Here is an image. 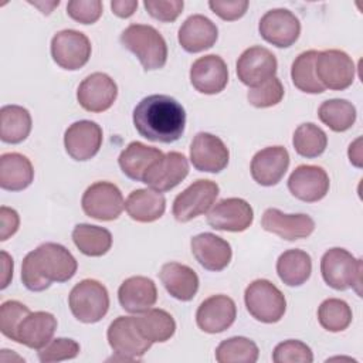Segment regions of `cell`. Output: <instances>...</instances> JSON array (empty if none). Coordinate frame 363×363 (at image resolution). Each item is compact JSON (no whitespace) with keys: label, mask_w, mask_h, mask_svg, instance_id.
I'll return each instance as SVG.
<instances>
[{"label":"cell","mask_w":363,"mask_h":363,"mask_svg":"<svg viewBox=\"0 0 363 363\" xmlns=\"http://www.w3.org/2000/svg\"><path fill=\"white\" fill-rule=\"evenodd\" d=\"M312 272L311 255L298 248L284 251L277 261V274L288 286H299L305 284Z\"/></svg>","instance_id":"obj_32"},{"label":"cell","mask_w":363,"mask_h":363,"mask_svg":"<svg viewBox=\"0 0 363 363\" xmlns=\"http://www.w3.org/2000/svg\"><path fill=\"white\" fill-rule=\"evenodd\" d=\"M259 350L254 340L244 336H234L223 340L216 349L218 363H255Z\"/></svg>","instance_id":"obj_39"},{"label":"cell","mask_w":363,"mask_h":363,"mask_svg":"<svg viewBox=\"0 0 363 363\" xmlns=\"http://www.w3.org/2000/svg\"><path fill=\"white\" fill-rule=\"evenodd\" d=\"M1 255V285L0 288L1 289H6L13 278V268H14V264H13V258L6 252V251H1L0 252Z\"/></svg>","instance_id":"obj_50"},{"label":"cell","mask_w":363,"mask_h":363,"mask_svg":"<svg viewBox=\"0 0 363 363\" xmlns=\"http://www.w3.org/2000/svg\"><path fill=\"white\" fill-rule=\"evenodd\" d=\"M68 305L74 318L82 323L99 322L109 309V294L96 279H82L68 295Z\"/></svg>","instance_id":"obj_5"},{"label":"cell","mask_w":363,"mask_h":363,"mask_svg":"<svg viewBox=\"0 0 363 363\" xmlns=\"http://www.w3.org/2000/svg\"><path fill=\"white\" fill-rule=\"evenodd\" d=\"M189 174V160L180 152H169L163 155L146 172L143 182L156 191H169L182 183Z\"/></svg>","instance_id":"obj_19"},{"label":"cell","mask_w":363,"mask_h":363,"mask_svg":"<svg viewBox=\"0 0 363 363\" xmlns=\"http://www.w3.org/2000/svg\"><path fill=\"white\" fill-rule=\"evenodd\" d=\"M163 152L157 147L147 146L142 142H130L119 155L118 163L122 173L135 180L143 182L146 172L155 164L160 157H163Z\"/></svg>","instance_id":"obj_29"},{"label":"cell","mask_w":363,"mask_h":363,"mask_svg":"<svg viewBox=\"0 0 363 363\" xmlns=\"http://www.w3.org/2000/svg\"><path fill=\"white\" fill-rule=\"evenodd\" d=\"M230 160V152L225 143L216 135L199 132L190 145V162L199 172L220 173Z\"/></svg>","instance_id":"obj_15"},{"label":"cell","mask_w":363,"mask_h":363,"mask_svg":"<svg viewBox=\"0 0 363 363\" xmlns=\"http://www.w3.org/2000/svg\"><path fill=\"white\" fill-rule=\"evenodd\" d=\"M64 146L74 160H89L102 146V128L94 121H77L67 128Z\"/></svg>","instance_id":"obj_17"},{"label":"cell","mask_w":363,"mask_h":363,"mask_svg":"<svg viewBox=\"0 0 363 363\" xmlns=\"http://www.w3.org/2000/svg\"><path fill=\"white\" fill-rule=\"evenodd\" d=\"M278 68L277 57L265 47L254 45L247 48L237 60L235 71L238 79L252 88L275 77Z\"/></svg>","instance_id":"obj_14"},{"label":"cell","mask_w":363,"mask_h":363,"mask_svg":"<svg viewBox=\"0 0 363 363\" xmlns=\"http://www.w3.org/2000/svg\"><path fill=\"white\" fill-rule=\"evenodd\" d=\"M146 11L162 23L174 21L183 11V0H145Z\"/></svg>","instance_id":"obj_46"},{"label":"cell","mask_w":363,"mask_h":363,"mask_svg":"<svg viewBox=\"0 0 363 363\" xmlns=\"http://www.w3.org/2000/svg\"><path fill=\"white\" fill-rule=\"evenodd\" d=\"M362 138H357L353 143H350L349 146V160L352 164H354L356 167H362Z\"/></svg>","instance_id":"obj_51"},{"label":"cell","mask_w":363,"mask_h":363,"mask_svg":"<svg viewBox=\"0 0 363 363\" xmlns=\"http://www.w3.org/2000/svg\"><path fill=\"white\" fill-rule=\"evenodd\" d=\"M112 13L121 18L130 17L138 9V0H113L111 1Z\"/></svg>","instance_id":"obj_49"},{"label":"cell","mask_w":363,"mask_h":363,"mask_svg":"<svg viewBox=\"0 0 363 363\" xmlns=\"http://www.w3.org/2000/svg\"><path fill=\"white\" fill-rule=\"evenodd\" d=\"M125 210L138 223H153L164 214L166 199L153 189H138L128 196Z\"/></svg>","instance_id":"obj_31"},{"label":"cell","mask_w":363,"mask_h":363,"mask_svg":"<svg viewBox=\"0 0 363 363\" xmlns=\"http://www.w3.org/2000/svg\"><path fill=\"white\" fill-rule=\"evenodd\" d=\"M259 35L278 48H288L299 38V18L288 9H272L267 11L258 24Z\"/></svg>","instance_id":"obj_13"},{"label":"cell","mask_w":363,"mask_h":363,"mask_svg":"<svg viewBox=\"0 0 363 363\" xmlns=\"http://www.w3.org/2000/svg\"><path fill=\"white\" fill-rule=\"evenodd\" d=\"M57 329V319L52 313L37 311L30 312L17 329L16 342L30 349H43L54 336Z\"/></svg>","instance_id":"obj_27"},{"label":"cell","mask_w":363,"mask_h":363,"mask_svg":"<svg viewBox=\"0 0 363 363\" xmlns=\"http://www.w3.org/2000/svg\"><path fill=\"white\" fill-rule=\"evenodd\" d=\"M20 225L18 213L14 208L1 206L0 207V241L9 240L14 235Z\"/></svg>","instance_id":"obj_48"},{"label":"cell","mask_w":363,"mask_h":363,"mask_svg":"<svg viewBox=\"0 0 363 363\" xmlns=\"http://www.w3.org/2000/svg\"><path fill=\"white\" fill-rule=\"evenodd\" d=\"M140 335L152 343L167 342L176 332L173 316L159 308H150L135 316Z\"/></svg>","instance_id":"obj_33"},{"label":"cell","mask_w":363,"mask_h":363,"mask_svg":"<svg viewBox=\"0 0 363 363\" xmlns=\"http://www.w3.org/2000/svg\"><path fill=\"white\" fill-rule=\"evenodd\" d=\"M79 343L69 337L51 339L43 349L38 350V360L41 363H52L75 359L79 354Z\"/></svg>","instance_id":"obj_42"},{"label":"cell","mask_w":363,"mask_h":363,"mask_svg":"<svg viewBox=\"0 0 363 363\" xmlns=\"http://www.w3.org/2000/svg\"><path fill=\"white\" fill-rule=\"evenodd\" d=\"M295 152L306 159L320 156L328 146V136L318 125L308 122L299 125L292 136Z\"/></svg>","instance_id":"obj_38"},{"label":"cell","mask_w":363,"mask_h":363,"mask_svg":"<svg viewBox=\"0 0 363 363\" xmlns=\"http://www.w3.org/2000/svg\"><path fill=\"white\" fill-rule=\"evenodd\" d=\"M101 0H71L67 4V14L77 23L94 24L102 16Z\"/></svg>","instance_id":"obj_45"},{"label":"cell","mask_w":363,"mask_h":363,"mask_svg":"<svg viewBox=\"0 0 363 363\" xmlns=\"http://www.w3.org/2000/svg\"><path fill=\"white\" fill-rule=\"evenodd\" d=\"M34 179L30 159L17 152L3 153L0 157V187L7 191H21Z\"/></svg>","instance_id":"obj_30"},{"label":"cell","mask_w":363,"mask_h":363,"mask_svg":"<svg viewBox=\"0 0 363 363\" xmlns=\"http://www.w3.org/2000/svg\"><path fill=\"white\" fill-rule=\"evenodd\" d=\"M217 38V26L203 14H193L187 17L177 33L179 44L184 51L191 54L211 48Z\"/></svg>","instance_id":"obj_25"},{"label":"cell","mask_w":363,"mask_h":363,"mask_svg":"<svg viewBox=\"0 0 363 363\" xmlns=\"http://www.w3.org/2000/svg\"><path fill=\"white\" fill-rule=\"evenodd\" d=\"M272 360L275 363H312L313 353L306 343L296 339H288L275 346Z\"/></svg>","instance_id":"obj_43"},{"label":"cell","mask_w":363,"mask_h":363,"mask_svg":"<svg viewBox=\"0 0 363 363\" xmlns=\"http://www.w3.org/2000/svg\"><path fill=\"white\" fill-rule=\"evenodd\" d=\"M329 176L326 170L315 164L298 166L288 179V189L294 197L305 203L322 200L329 191Z\"/></svg>","instance_id":"obj_18"},{"label":"cell","mask_w":363,"mask_h":363,"mask_svg":"<svg viewBox=\"0 0 363 363\" xmlns=\"http://www.w3.org/2000/svg\"><path fill=\"white\" fill-rule=\"evenodd\" d=\"M31 115L20 105H4L0 109V139L4 143L17 145L31 132Z\"/></svg>","instance_id":"obj_34"},{"label":"cell","mask_w":363,"mask_h":363,"mask_svg":"<svg viewBox=\"0 0 363 363\" xmlns=\"http://www.w3.org/2000/svg\"><path fill=\"white\" fill-rule=\"evenodd\" d=\"M316 50H308L301 52L292 62L291 78L292 84L306 94H322L325 86L319 82L315 72V60L318 57Z\"/></svg>","instance_id":"obj_36"},{"label":"cell","mask_w":363,"mask_h":363,"mask_svg":"<svg viewBox=\"0 0 363 363\" xmlns=\"http://www.w3.org/2000/svg\"><path fill=\"white\" fill-rule=\"evenodd\" d=\"M284 92L285 89L279 78L272 77L265 82L250 88L247 92V99L255 108H269L282 101Z\"/></svg>","instance_id":"obj_41"},{"label":"cell","mask_w":363,"mask_h":363,"mask_svg":"<svg viewBox=\"0 0 363 363\" xmlns=\"http://www.w3.org/2000/svg\"><path fill=\"white\" fill-rule=\"evenodd\" d=\"M218 193L220 187L216 182L199 179L176 196L172 213L177 221L187 223L201 214L208 213L216 203Z\"/></svg>","instance_id":"obj_7"},{"label":"cell","mask_w":363,"mask_h":363,"mask_svg":"<svg viewBox=\"0 0 363 363\" xmlns=\"http://www.w3.org/2000/svg\"><path fill=\"white\" fill-rule=\"evenodd\" d=\"M30 313V309L18 301H6L0 306V330L1 333L14 340L21 320Z\"/></svg>","instance_id":"obj_44"},{"label":"cell","mask_w":363,"mask_h":363,"mask_svg":"<svg viewBox=\"0 0 363 363\" xmlns=\"http://www.w3.org/2000/svg\"><path fill=\"white\" fill-rule=\"evenodd\" d=\"M237 318L235 302L227 295H213L204 299L196 312L197 326L206 333H221Z\"/></svg>","instance_id":"obj_22"},{"label":"cell","mask_w":363,"mask_h":363,"mask_svg":"<svg viewBox=\"0 0 363 363\" xmlns=\"http://www.w3.org/2000/svg\"><path fill=\"white\" fill-rule=\"evenodd\" d=\"M190 248L196 261L207 271H223L233 257L230 242L213 233L194 235L190 241Z\"/></svg>","instance_id":"obj_24"},{"label":"cell","mask_w":363,"mask_h":363,"mask_svg":"<svg viewBox=\"0 0 363 363\" xmlns=\"http://www.w3.org/2000/svg\"><path fill=\"white\" fill-rule=\"evenodd\" d=\"M108 343L121 360H138L152 346V342L145 339L135 322V316H118L113 319L106 332Z\"/></svg>","instance_id":"obj_8"},{"label":"cell","mask_w":363,"mask_h":363,"mask_svg":"<svg viewBox=\"0 0 363 363\" xmlns=\"http://www.w3.org/2000/svg\"><path fill=\"white\" fill-rule=\"evenodd\" d=\"M354 62L342 50L319 51L315 60V72L319 82L332 91H343L353 84Z\"/></svg>","instance_id":"obj_10"},{"label":"cell","mask_w":363,"mask_h":363,"mask_svg":"<svg viewBox=\"0 0 363 363\" xmlns=\"http://www.w3.org/2000/svg\"><path fill=\"white\" fill-rule=\"evenodd\" d=\"M190 82L196 91L206 95L221 92L228 82L225 61L216 54L197 58L190 68Z\"/></svg>","instance_id":"obj_20"},{"label":"cell","mask_w":363,"mask_h":363,"mask_svg":"<svg viewBox=\"0 0 363 363\" xmlns=\"http://www.w3.org/2000/svg\"><path fill=\"white\" fill-rule=\"evenodd\" d=\"M250 3L248 0H210L208 7L214 14L225 21H234L241 18Z\"/></svg>","instance_id":"obj_47"},{"label":"cell","mask_w":363,"mask_h":363,"mask_svg":"<svg viewBox=\"0 0 363 363\" xmlns=\"http://www.w3.org/2000/svg\"><path fill=\"white\" fill-rule=\"evenodd\" d=\"M261 227L286 241H295L309 237L315 230V221L311 216L285 214L278 208H267L261 218Z\"/></svg>","instance_id":"obj_21"},{"label":"cell","mask_w":363,"mask_h":363,"mask_svg":"<svg viewBox=\"0 0 363 363\" xmlns=\"http://www.w3.org/2000/svg\"><path fill=\"white\" fill-rule=\"evenodd\" d=\"M248 313L262 323H275L284 318L286 301L284 294L268 279L252 281L244 292Z\"/></svg>","instance_id":"obj_6"},{"label":"cell","mask_w":363,"mask_h":363,"mask_svg":"<svg viewBox=\"0 0 363 363\" xmlns=\"http://www.w3.org/2000/svg\"><path fill=\"white\" fill-rule=\"evenodd\" d=\"M78 268L75 257L61 244L44 242L30 251L21 264V281L31 292H41L52 282L69 281Z\"/></svg>","instance_id":"obj_2"},{"label":"cell","mask_w":363,"mask_h":363,"mask_svg":"<svg viewBox=\"0 0 363 363\" xmlns=\"http://www.w3.org/2000/svg\"><path fill=\"white\" fill-rule=\"evenodd\" d=\"M159 278L166 291L176 299L191 301L199 291V277L193 268L180 262H166L162 265Z\"/></svg>","instance_id":"obj_28"},{"label":"cell","mask_w":363,"mask_h":363,"mask_svg":"<svg viewBox=\"0 0 363 363\" xmlns=\"http://www.w3.org/2000/svg\"><path fill=\"white\" fill-rule=\"evenodd\" d=\"M81 206L88 217L99 221H112L122 214L125 201L116 184L95 182L84 191Z\"/></svg>","instance_id":"obj_9"},{"label":"cell","mask_w":363,"mask_h":363,"mask_svg":"<svg viewBox=\"0 0 363 363\" xmlns=\"http://www.w3.org/2000/svg\"><path fill=\"white\" fill-rule=\"evenodd\" d=\"M318 116L333 132H345L350 129L356 121V108L347 99H328L320 104Z\"/></svg>","instance_id":"obj_37"},{"label":"cell","mask_w":363,"mask_h":363,"mask_svg":"<svg viewBox=\"0 0 363 363\" xmlns=\"http://www.w3.org/2000/svg\"><path fill=\"white\" fill-rule=\"evenodd\" d=\"M254 221V210L248 201L240 197L223 199L207 213V223L220 231L241 233Z\"/></svg>","instance_id":"obj_12"},{"label":"cell","mask_w":363,"mask_h":363,"mask_svg":"<svg viewBox=\"0 0 363 363\" xmlns=\"http://www.w3.org/2000/svg\"><path fill=\"white\" fill-rule=\"evenodd\" d=\"M91 41L78 30H61L51 40V57L57 65L68 71L82 68L91 57Z\"/></svg>","instance_id":"obj_11"},{"label":"cell","mask_w":363,"mask_h":363,"mask_svg":"<svg viewBox=\"0 0 363 363\" xmlns=\"http://www.w3.org/2000/svg\"><path fill=\"white\" fill-rule=\"evenodd\" d=\"M352 309L343 299L328 298L318 308V320L328 332H342L352 323Z\"/></svg>","instance_id":"obj_40"},{"label":"cell","mask_w":363,"mask_h":363,"mask_svg":"<svg viewBox=\"0 0 363 363\" xmlns=\"http://www.w3.org/2000/svg\"><path fill=\"white\" fill-rule=\"evenodd\" d=\"M289 167V153L284 146H269L257 152L251 160L252 179L265 187L281 182Z\"/></svg>","instance_id":"obj_23"},{"label":"cell","mask_w":363,"mask_h":363,"mask_svg":"<svg viewBox=\"0 0 363 363\" xmlns=\"http://www.w3.org/2000/svg\"><path fill=\"white\" fill-rule=\"evenodd\" d=\"M28 3L33 4V6H35L37 9H40L43 14H50V13L52 11V9L60 4L58 0H57V1H51V3H47V1H45V3H44V1H28Z\"/></svg>","instance_id":"obj_52"},{"label":"cell","mask_w":363,"mask_h":363,"mask_svg":"<svg viewBox=\"0 0 363 363\" xmlns=\"http://www.w3.org/2000/svg\"><path fill=\"white\" fill-rule=\"evenodd\" d=\"M118 301L129 313H140L150 309L157 301L156 284L142 275L125 279L118 289Z\"/></svg>","instance_id":"obj_26"},{"label":"cell","mask_w":363,"mask_h":363,"mask_svg":"<svg viewBox=\"0 0 363 363\" xmlns=\"http://www.w3.org/2000/svg\"><path fill=\"white\" fill-rule=\"evenodd\" d=\"M121 44L135 54L145 71L164 67L167 61V44L163 35L149 24H130L121 33Z\"/></svg>","instance_id":"obj_3"},{"label":"cell","mask_w":363,"mask_h":363,"mask_svg":"<svg viewBox=\"0 0 363 363\" xmlns=\"http://www.w3.org/2000/svg\"><path fill=\"white\" fill-rule=\"evenodd\" d=\"M362 259L354 258L345 248H330L320 259V274L323 281L336 291L354 289L362 295Z\"/></svg>","instance_id":"obj_4"},{"label":"cell","mask_w":363,"mask_h":363,"mask_svg":"<svg viewBox=\"0 0 363 363\" xmlns=\"http://www.w3.org/2000/svg\"><path fill=\"white\" fill-rule=\"evenodd\" d=\"M118 96L116 82L105 72L88 75L77 89L78 104L88 112L99 113L108 111Z\"/></svg>","instance_id":"obj_16"},{"label":"cell","mask_w":363,"mask_h":363,"mask_svg":"<svg viewBox=\"0 0 363 363\" xmlns=\"http://www.w3.org/2000/svg\"><path fill=\"white\" fill-rule=\"evenodd\" d=\"M72 241L84 255L102 257L112 247V234L104 227L82 223L74 227Z\"/></svg>","instance_id":"obj_35"},{"label":"cell","mask_w":363,"mask_h":363,"mask_svg":"<svg viewBox=\"0 0 363 363\" xmlns=\"http://www.w3.org/2000/svg\"><path fill=\"white\" fill-rule=\"evenodd\" d=\"M132 118L140 136L159 143L179 140L186 126V112L182 104L162 94L143 98L135 106Z\"/></svg>","instance_id":"obj_1"}]
</instances>
